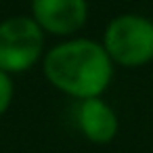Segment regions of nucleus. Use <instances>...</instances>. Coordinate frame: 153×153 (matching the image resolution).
<instances>
[{
  "mask_svg": "<svg viewBox=\"0 0 153 153\" xmlns=\"http://www.w3.org/2000/svg\"><path fill=\"white\" fill-rule=\"evenodd\" d=\"M32 19L53 36H74L86 25V0H32Z\"/></svg>",
  "mask_w": 153,
  "mask_h": 153,
  "instance_id": "nucleus-4",
  "label": "nucleus"
},
{
  "mask_svg": "<svg viewBox=\"0 0 153 153\" xmlns=\"http://www.w3.org/2000/svg\"><path fill=\"white\" fill-rule=\"evenodd\" d=\"M103 46L113 63L143 67L153 61V21L136 13L117 15L105 27Z\"/></svg>",
  "mask_w": 153,
  "mask_h": 153,
  "instance_id": "nucleus-2",
  "label": "nucleus"
},
{
  "mask_svg": "<svg viewBox=\"0 0 153 153\" xmlns=\"http://www.w3.org/2000/svg\"><path fill=\"white\" fill-rule=\"evenodd\" d=\"M44 78L74 99H97L113 80V61L105 46L90 38H69L53 46L42 61Z\"/></svg>",
  "mask_w": 153,
  "mask_h": 153,
  "instance_id": "nucleus-1",
  "label": "nucleus"
},
{
  "mask_svg": "<svg viewBox=\"0 0 153 153\" xmlns=\"http://www.w3.org/2000/svg\"><path fill=\"white\" fill-rule=\"evenodd\" d=\"M44 32L25 15L0 21V69L7 74L30 71L42 57Z\"/></svg>",
  "mask_w": 153,
  "mask_h": 153,
  "instance_id": "nucleus-3",
  "label": "nucleus"
},
{
  "mask_svg": "<svg viewBox=\"0 0 153 153\" xmlns=\"http://www.w3.org/2000/svg\"><path fill=\"white\" fill-rule=\"evenodd\" d=\"M76 122L84 138H88L94 145H107L120 132V120L115 111L101 97L80 101L76 111Z\"/></svg>",
  "mask_w": 153,
  "mask_h": 153,
  "instance_id": "nucleus-5",
  "label": "nucleus"
},
{
  "mask_svg": "<svg viewBox=\"0 0 153 153\" xmlns=\"http://www.w3.org/2000/svg\"><path fill=\"white\" fill-rule=\"evenodd\" d=\"M13 94H15V84L11 80V74L0 69V115H4L7 109L11 107Z\"/></svg>",
  "mask_w": 153,
  "mask_h": 153,
  "instance_id": "nucleus-6",
  "label": "nucleus"
}]
</instances>
